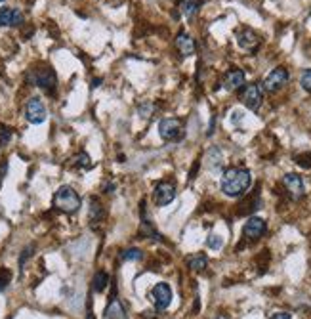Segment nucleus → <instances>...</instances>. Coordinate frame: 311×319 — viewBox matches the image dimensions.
Masks as SVG:
<instances>
[{
    "instance_id": "f257e3e1",
    "label": "nucleus",
    "mask_w": 311,
    "mask_h": 319,
    "mask_svg": "<svg viewBox=\"0 0 311 319\" xmlns=\"http://www.w3.org/2000/svg\"><path fill=\"white\" fill-rule=\"evenodd\" d=\"M250 184H252L250 170L233 167L224 172L222 180H220V189L227 197H241L246 193V189L250 188Z\"/></svg>"
},
{
    "instance_id": "f03ea898",
    "label": "nucleus",
    "mask_w": 311,
    "mask_h": 319,
    "mask_svg": "<svg viewBox=\"0 0 311 319\" xmlns=\"http://www.w3.org/2000/svg\"><path fill=\"white\" fill-rule=\"evenodd\" d=\"M54 207L65 214H75L80 209V195L71 186H61L54 195Z\"/></svg>"
},
{
    "instance_id": "7ed1b4c3",
    "label": "nucleus",
    "mask_w": 311,
    "mask_h": 319,
    "mask_svg": "<svg viewBox=\"0 0 311 319\" xmlns=\"http://www.w3.org/2000/svg\"><path fill=\"white\" fill-rule=\"evenodd\" d=\"M27 80L33 86L42 88L46 92H52L56 88V84H58V77H56L54 69H50V67H35V69H31L29 75H27Z\"/></svg>"
},
{
    "instance_id": "20e7f679",
    "label": "nucleus",
    "mask_w": 311,
    "mask_h": 319,
    "mask_svg": "<svg viewBox=\"0 0 311 319\" xmlns=\"http://www.w3.org/2000/svg\"><path fill=\"white\" fill-rule=\"evenodd\" d=\"M241 100H243V103H245L250 111L260 109L261 102H264V84H260V82L246 84L245 90H243V94H241Z\"/></svg>"
},
{
    "instance_id": "39448f33",
    "label": "nucleus",
    "mask_w": 311,
    "mask_h": 319,
    "mask_svg": "<svg viewBox=\"0 0 311 319\" xmlns=\"http://www.w3.org/2000/svg\"><path fill=\"white\" fill-rule=\"evenodd\" d=\"M286 82H289V71H286L284 67H275V69L264 79L261 84H264V90H266V92L275 94V92H279L281 88H284Z\"/></svg>"
},
{
    "instance_id": "423d86ee",
    "label": "nucleus",
    "mask_w": 311,
    "mask_h": 319,
    "mask_svg": "<svg viewBox=\"0 0 311 319\" xmlns=\"http://www.w3.org/2000/svg\"><path fill=\"white\" fill-rule=\"evenodd\" d=\"M48 117V111H46V105L40 98H31L27 105H25V119L29 121L31 124H42Z\"/></svg>"
},
{
    "instance_id": "0eeeda50",
    "label": "nucleus",
    "mask_w": 311,
    "mask_h": 319,
    "mask_svg": "<svg viewBox=\"0 0 311 319\" xmlns=\"http://www.w3.org/2000/svg\"><path fill=\"white\" fill-rule=\"evenodd\" d=\"M151 300L157 312H164L172 302V289L168 283H157L151 290Z\"/></svg>"
},
{
    "instance_id": "6e6552de",
    "label": "nucleus",
    "mask_w": 311,
    "mask_h": 319,
    "mask_svg": "<svg viewBox=\"0 0 311 319\" xmlns=\"http://www.w3.org/2000/svg\"><path fill=\"white\" fill-rule=\"evenodd\" d=\"M176 199V186L174 181H160L155 188V203L159 207H166Z\"/></svg>"
},
{
    "instance_id": "1a4fd4ad",
    "label": "nucleus",
    "mask_w": 311,
    "mask_h": 319,
    "mask_svg": "<svg viewBox=\"0 0 311 319\" xmlns=\"http://www.w3.org/2000/svg\"><path fill=\"white\" fill-rule=\"evenodd\" d=\"M260 42H261V38L258 36V33H254L252 29L245 27V29L237 31V44H239L243 50H246V52L258 50Z\"/></svg>"
},
{
    "instance_id": "9d476101",
    "label": "nucleus",
    "mask_w": 311,
    "mask_h": 319,
    "mask_svg": "<svg viewBox=\"0 0 311 319\" xmlns=\"http://www.w3.org/2000/svg\"><path fill=\"white\" fill-rule=\"evenodd\" d=\"M181 134V123L178 119H162L159 123V136L166 142H172Z\"/></svg>"
},
{
    "instance_id": "9b49d317",
    "label": "nucleus",
    "mask_w": 311,
    "mask_h": 319,
    "mask_svg": "<svg viewBox=\"0 0 311 319\" xmlns=\"http://www.w3.org/2000/svg\"><path fill=\"white\" fill-rule=\"evenodd\" d=\"M264 233H266V220L258 216L248 218V222H246L245 227H243V235L250 241L260 239Z\"/></svg>"
},
{
    "instance_id": "f8f14e48",
    "label": "nucleus",
    "mask_w": 311,
    "mask_h": 319,
    "mask_svg": "<svg viewBox=\"0 0 311 319\" xmlns=\"http://www.w3.org/2000/svg\"><path fill=\"white\" fill-rule=\"evenodd\" d=\"M23 12L17 8H0V27H19L23 23Z\"/></svg>"
},
{
    "instance_id": "ddd939ff",
    "label": "nucleus",
    "mask_w": 311,
    "mask_h": 319,
    "mask_svg": "<svg viewBox=\"0 0 311 319\" xmlns=\"http://www.w3.org/2000/svg\"><path fill=\"white\" fill-rule=\"evenodd\" d=\"M282 186L286 188V191H289V195L292 199H300L304 195V180H302V176L292 174V172L282 176Z\"/></svg>"
},
{
    "instance_id": "4468645a",
    "label": "nucleus",
    "mask_w": 311,
    "mask_h": 319,
    "mask_svg": "<svg viewBox=\"0 0 311 319\" xmlns=\"http://www.w3.org/2000/svg\"><path fill=\"white\" fill-rule=\"evenodd\" d=\"M245 80H246V77L243 69H229L224 77V88L229 90V92L241 90V88L245 86Z\"/></svg>"
},
{
    "instance_id": "2eb2a0df",
    "label": "nucleus",
    "mask_w": 311,
    "mask_h": 319,
    "mask_svg": "<svg viewBox=\"0 0 311 319\" xmlns=\"http://www.w3.org/2000/svg\"><path fill=\"white\" fill-rule=\"evenodd\" d=\"M206 167L210 172H222L224 168V153L220 151V147H210L206 153Z\"/></svg>"
},
{
    "instance_id": "dca6fc26",
    "label": "nucleus",
    "mask_w": 311,
    "mask_h": 319,
    "mask_svg": "<svg viewBox=\"0 0 311 319\" xmlns=\"http://www.w3.org/2000/svg\"><path fill=\"white\" fill-rule=\"evenodd\" d=\"M176 46H178V50H180L183 56H193L197 50L195 38L189 36L187 33H180V35H178V38H176Z\"/></svg>"
},
{
    "instance_id": "f3484780",
    "label": "nucleus",
    "mask_w": 311,
    "mask_h": 319,
    "mask_svg": "<svg viewBox=\"0 0 311 319\" xmlns=\"http://www.w3.org/2000/svg\"><path fill=\"white\" fill-rule=\"evenodd\" d=\"M103 319H126V312H124L121 300L116 297H111L107 308H105V315Z\"/></svg>"
},
{
    "instance_id": "a211bd4d",
    "label": "nucleus",
    "mask_w": 311,
    "mask_h": 319,
    "mask_svg": "<svg viewBox=\"0 0 311 319\" xmlns=\"http://www.w3.org/2000/svg\"><path fill=\"white\" fill-rule=\"evenodd\" d=\"M107 285H109L107 271H98L94 276V279H92V289H94L95 292H103V290L107 289Z\"/></svg>"
},
{
    "instance_id": "6ab92c4d",
    "label": "nucleus",
    "mask_w": 311,
    "mask_h": 319,
    "mask_svg": "<svg viewBox=\"0 0 311 319\" xmlns=\"http://www.w3.org/2000/svg\"><path fill=\"white\" fill-rule=\"evenodd\" d=\"M201 8V0H181V12L187 17H195Z\"/></svg>"
},
{
    "instance_id": "aec40b11",
    "label": "nucleus",
    "mask_w": 311,
    "mask_h": 319,
    "mask_svg": "<svg viewBox=\"0 0 311 319\" xmlns=\"http://www.w3.org/2000/svg\"><path fill=\"white\" fill-rule=\"evenodd\" d=\"M187 266L193 269V271H203V269L208 266V260H206L204 254H197V256H193V258H189Z\"/></svg>"
},
{
    "instance_id": "412c9836",
    "label": "nucleus",
    "mask_w": 311,
    "mask_h": 319,
    "mask_svg": "<svg viewBox=\"0 0 311 319\" xmlns=\"http://www.w3.org/2000/svg\"><path fill=\"white\" fill-rule=\"evenodd\" d=\"M103 218V207L100 204V201L92 199V207H90V222L95 224V222H102Z\"/></svg>"
},
{
    "instance_id": "4be33fe9",
    "label": "nucleus",
    "mask_w": 311,
    "mask_h": 319,
    "mask_svg": "<svg viewBox=\"0 0 311 319\" xmlns=\"http://www.w3.org/2000/svg\"><path fill=\"white\" fill-rule=\"evenodd\" d=\"M141 258H143V253H141V250H139V248H126V250H123V253H121V260H141Z\"/></svg>"
},
{
    "instance_id": "5701e85b",
    "label": "nucleus",
    "mask_w": 311,
    "mask_h": 319,
    "mask_svg": "<svg viewBox=\"0 0 311 319\" xmlns=\"http://www.w3.org/2000/svg\"><path fill=\"white\" fill-rule=\"evenodd\" d=\"M206 247L212 248V250H220V248L224 247V239L220 235H210L208 239H206Z\"/></svg>"
},
{
    "instance_id": "b1692460",
    "label": "nucleus",
    "mask_w": 311,
    "mask_h": 319,
    "mask_svg": "<svg viewBox=\"0 0 311 319\" xmlns=\"http://www.w3.org/2000/svg\"><path fill=\"white\" fill-rule=\"evenodd\" d=\"M12 128H8V126H4V124H0V147H4V145L12 140Z\"/></svg>"
},
{
    "instance_id": "393cba45",
    "label": "nucleus",
    "mask_w": 311,
    "mask_h": 319,
    "mask_svg": "<svg viewBox=\"0 0 311 319\" xmlns=\"http://www.w3.org/2000/svg\"><path fill=\"white\" fill-rule=\"evenodd\" d=\"M300 84H302V88H304L305 92H309L311 94V69H305V71L302 73Z\"/></svg>"
},
{
    "instance_id": "a878e982",
    "label": "nucleus",
    "mask_w": 311,
    "mask_h": 319,
    "mask_svg": "<svg viewBox=\"0 0 311 319\" xmlns=\"http://www.w3.org/2000/svg\"><path fill=\"white\" fill-rule=\"evenodd\" d=\"M75 165L77 167H80V168H88L92 163H90V157H88L86 153H80V155H77L75 157Z\"/></svg>"
},
{
    "instance_id": "bb28decb",
    "label": "nucleus",
    "mask_w": 311,
    "mask_h": 319,
    "mask_svg": "<svg viewBox=\"0 0 311 319\" xmlns=\"http://www.w3.org/2000/svg\"><path fill=\"white\" fill-rule=\"evenodd\" d=\"M10 279H12V274L8 271V269H0V290H4L10 283Z\"/></svg>"
},
{
    "instance_id": "cd10ccee",
    "label": "nucleus",
    "mask_w": 311,
    "mask_h": 319,
    "mask_svg": "<svg viewBox=\"0 0 311 319\" xmlns=\"http://www.w3.org/2000/svg\"><path fill=\"white\" fill-rule=\"evenodd\" d=\"M296 163L302 168H311V153H305V155H298Z\"/></svg>"
},
{
    "instance_id": "c85d7f7f",
    "label": "nucleus",
    "mask_w": 311,
    "mask_h": 319,
    "mask_svg": "<svg viewBox=\"0 0 311 319\" xmlns=\"http://www.w3.org/2000/svg\"><path fill=\"white\" fill-rule=\"evenodd\" d=\"M31 254H33V247H27L25 250H23V254L19 256V268H23V264H25V260L29 258Z\"/></svg>"
},
{
    "instance_id": "c756f323",
    "label": "nucleus",
    "mask_w": 311,
    "mask_h": 319,
    "mask_svg": "<svg viewBox=\"0 0 311 319\" xmlns=\"http://www.w3.org/2000/svg\"><path fill=\"white\" fill-rule=\"evenodd\" d=\"M269 319H292V315L286 313V312H277V313H273Z\"/></svg>"
},
{
    "instance_id": "7c9ffc66",
    "label": "nucleus",
    "mask_w": 311,
    "mask_h": 319,
    "mask_svg": "<svg viewBox=\"0 0 311 319\" xmlns=\"http://www.w3.org/2000/svg\"><path fill=\"white\" fill-rule=\"evenodd\" d=\"M6 170H8V163H6V159H4L2 163H0V181L4 180V174H6Z\"/></svg>"
},
{
    "instance_id": "2f4dec72",
    "label": "nucleus",
    "mask_w": 311,
    "mask_h": 319,
    "mask_svg": "<svg viewBox=\"0 0 311 319\" xmlns=\"http://www.w3.org/2000/svg\"><path fill=\"white\" fill-rule=\"evenodd\" d=\"M149 113H151V105L143 103V107H141V117H149Z\"/></svg>"
},
{
    "instance_id": "473e14b6",
    "label": "nucleus",
    "mask_w": 311,
    "mask_h": 319,
    "mask_svg": "<svg viewBox=\"0 0 311 319\" xmlns=\"http://www.w3.org/2000/svg\"><path fill=\"white\" fill-rule=\"evenodd\" d=\"M241 119H243V113H241V111H235V113H233V123H237Z\"/></svg>"
},
{
    "instance_id": "72a5a7b5",
    "label": "nucleus",
    "mask_w": 311,
    "mask_h": 319,
    "mask_svg": "<svg viewBox=\"0 0 311 319\" xmlns=\"http://www.w3.org/2000/svg\"><path fill=\"white\" fill-rule=\"evenodd\" d=\"M88 319H94V315H92V313H88Z\"/></svg>"
},
{
    "instance_id": "f704fd0d",
    "label": "nucleus",
    "mask_w": 311,
    "mask_h": 319,
    "mask_svg": "<svg viewBox=\"0 0 311 319\" xmlns=\"http://www.w3.org/2000/svg\"><path fill=\"white\" fill-rule=\"evenodd\" d=\"M0 2H4V0H0Z\"/></svg>"
}]
</instances>
